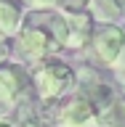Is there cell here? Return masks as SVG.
I'll return each mask as SVG.
<instances>
[{
  "instance_id": "cell-1",
  "label": "cell",
  "mask_w": 125,
  "mask_h": 127,
  "mask_svg": "<svg viewBox=\"0 0 125 127\" xmlns=\"http://www.w3.org/2000/svg\"><path fill=\"white\" fill-rule=\"evenodd\" d=\"M64 40H67L64 13L53 8V11H27L24 24L16 32L13 42L21 61L37 66V64L59 56V50H64Z\"/></svg>"
},
{
  "instance_id": "cell-2",
  "label": "cell",
  "mask_w": 125,
  "mask_h": 127,
  "mask_svg": "<svg viewBox=\"0 0 125 127\" xmlns=\"http://www.w3.org/2000/svg\"><path fill=\"white\" fill-rule=\"evenodd\" d=\"M29 79H32V95L45 103H56L75 90V69L59 56L32 66Z\"/></svg>"
},
{
  "instance_id": "cell-3",
  "label": "cell",
  "mask_w": 125,
  "mask_h": 127,
  "mask_svg": "<svg viewBox=\"0 0 125 127\" xmlns=\"http://www.w3.org/2000/svg\"><path fill=\"white\" fill-rule=\"evenodd\" d=\"M83 53L88 56V64L96 69L125 66V27L123 24H96L91 42Z\"/></svg>"
},
{
  "instance_id": "cell-4",
  "label": "cell",
  "mask_w": 125,
  "mask_h": 127,
  "mask_svg": "<svg viewBox=\"0 0 125 127\" xmlns=\"http://www.w3.org/2000/svg\"><path fill=\"white\" fill-rule=\"evenodd\" d=\"M32 98V79L29 69L16 61L0 64V117H8L21 101Z\"/></svg>"
},
{
  "instance_id": "cell-5",
  "label": "cell",
  "mask_w": 125,
  "mask_h": 127,
  "mask_svg": "<svg viewBox=\"0 0 125 127\" xmlns=\"http://www.w3.org/2000/svg\"><path fill=\"white\" fill-rule=\"evenodd\" d=\"M75 90H77L80 95H85L99 114L120 95L117 90H115V85L101 74V69H96L91 64H83L80 69H75Z\"/></svg>"
},
{
  "instance_id": "cell-6",
  "label": "cell",
  "mask_w": 125,
  "mask_h": 127,
  "mask_svg": "<svg viewBox=\"0 0 125 127\" xmlns=\"http://www.w3.org/2000/svg\"><path fill=\"white\" fill-rule=\"evenodd\" d=\"M53 127H99V111L85 95L72 90L61 101H56Z\"/></svg>"
},
{
  "instance_id": "cell-7",
  "label": "cell",
  "mask_w": 125,
  "mask_h": 127,
  "mask_svg": "<svg viewBox=\"0 0 125 127\" xmlns=\"http://www.w3.org/2000/svg\"><path fill=\"white\" fill-rule=\"evenodd\" d=\"M64 13V27H67V40H64V50L72 53H83L91 42L96 21L91 19L88 11H61Z\"/></svg>"
},
{
  "instance_id": "cell-8",
  "label": "cell",
  "mask_w": 125,
  "mask_h": 127,
  "mask_svg": "<svg viewBox=\"0 0 125 127\" xmlns=\"http://www.w3.org/2000/svg\"><path fill=\"white\" fill-rule=\"evenodd\" d=\"M27 8L19 0H0V40H13L24 24Z\"/></svg>"
},
{
  "instance_id": "cell-9",
  "label": "cell",
  "mask_w": 125,
  "mask_h": 127,
  "mask_svg": "<svg viewBox=\"0 0 125 127\" xmlns=\"http://www.w3.org/2000/svg\"><path fill=\"white\" fill-rule=\"evenodd\" d=\"M88 13L96 24H120L125 8H120L115 0H88Z\"/></svg>"
},
{
  "instance_id": "cell-10",
  "label": "cell",
  "mask_w": 125,
  "mask_h": 127,
  "mask_svg": "<svg viewBox=\"0 0 125 127\" xmlns=\"http://www.w3.org/2000/svg\"><path fill=\"white\" fill-rule=\"evenodd\" d=\"M99 127H125V101L120 95L99 114Z\"/></svg>"
},
{
  "instance_id": "cell-11",
  "label": "cell",
  "mask_w": 125,
  "mask_h": 127,
  "mask_svg": "<svg viewBox=\"0 0 125 127\" xmlns=\"http://www.w3.org/2000/svg\"><path fill=\"white\" fill-rule=\"evenodd\" d=\"M27 11H53L61 5V0H19Z\"/></svg>"
},
{
  "instance_id": "cell-12",
  "label": "cell",
  "mask_w": 125,
  "mask_h": 127,
  "mask_svg": "<svg viewBox=\"0 0 125 127\" xmlns=\"http://www.w3.org/2000/svg\"><path fill=\"white\" fill-rule=\"evenodd\" d=\"M88 8V0H61L59 11H85Z\"/></svg>"
},
{
  "instance_id": "cell-13",
  "label": "cell",
  "mask_w": 125,
  "mask_h": 127,
  "mask_svg": "<svg viewBox=\"0 0 125 127\" xmlns=\"http://www.w3.org/2000/svg\"><path fill=\"white\" fill-rule=\"evenodd\" d=\"M8 58V45H5V40H0V64Z\"/></svg>"
},
{
  "instance_id": "cell-14",
  "label": "cell",
  "mask_w": 125,
  "mask_h": 127,
  "mask_svg": "<svg viewBox=\"0 0 125 127\" xmlns=\"http://www.w3.org/2000/svg\"><path fill=\"white\" fill-rule=\"evenodd\" d=\"M0 127H11V122H8L5 117H0Z\"/></svg>"
},
{
  "instance_id": "cell-15",
  "label": "cell",
  "mask_w": 125,
  "mask_h": 127,
  "mask_svg": "<svg viewBox=\"0 0 125 127\" xmlns=\"http://www.w3.org/2000/svg\"><path fill=\"white\" fill-rule=\"evenodd\" d=\"M115 3H117V5H120V8H125V0H115Z\"/></svg>"
},
{
  "instance_id": "cell-16",
  "label": "cell",
  "mask_w": 125,
  "mask_h": 127,
  "mask_svg": "<svg viewBox=\"0 0 125 127\" xmlns=\"http://www.w3.org/2000/svg\"><path fill=\"white\" fill-rule=\"evenodd\" d=\"M120 98H123V101H125V93H120Z\"/></svg>"
}]
</instances>
